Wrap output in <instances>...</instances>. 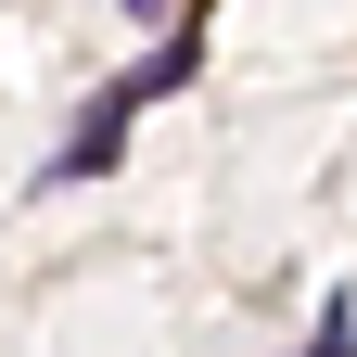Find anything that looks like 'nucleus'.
<instances>
[{"mask_svg": "<svg viewBox=\"0 0 357 357\" xmlns=\"http://www.w3.org/2000/svg\"><path fill=\"white\" fill-rule=\"evenodd\" d=\"M178 77H192V38H166V64H141V77H115L102 102L77 115V141L52 153V192H64V178H102V166H115V141H128V115H141V102H166Z\"/></svg>", "mask_w": 357, "mask_h": 357, "instance_id": "nucleus-1", "label": "nucleus"}, {"mask_svg": "<svg viewBox=\"0 0 357 357\" xmlns=\"http://www.w3.org/2000/svg\"><path fill=\"white\" fill-rule=\"evenodd\" d=\"M306 357H357V306H332V319H319V344H306Z\"/></svg>", "mask_w": 357, "mask_h": 357, "instance_id": "nucleus-2", "label": "nucleus"}, {"mask_svg": "<svg viewBox=\"0 0 357 357\" xmlns=\"http://www.w3.org/2000/svg\"><path fill=\"white\" fill-rule=\"evenodd\" d=\"M128 13H141V26H166V0H128Z\"/></svg>", "mask_w": 357, "mask_h": 357, "instance_id": "nucleus-3", "label": "nucleus"}]
</instances>
